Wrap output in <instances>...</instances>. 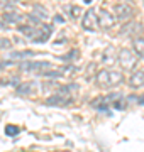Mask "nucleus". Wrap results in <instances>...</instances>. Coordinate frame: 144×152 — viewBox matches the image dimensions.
Instances as JSON below:
<instances>
[{"label": "nucleus", "mask_w": 144, "mask_h": 152, "mask_svg": "<svg viewBox=\"0 0 144 152\" xmlns=\"http://www.w3.org/2000/svg\"><path fill=\"white\" fill-rule=\"evenodd\" d=\"M124 76L120 71H114V69H102L97 73V83L102 88H112L117 86L119 83H122Z\"/></svg>", "instance_id": "nucleus-1"}, {"label": "nucleus", "mask_w": 144, "mask_h": 152, "mask_svg": "<svg viewBox=\"0 0 144 152\" xmlns=\"http://www.w3.org/2000/svg\"><path fill=\"white\" fill-rule=\"evenodd\" d=\"M21 69L27 71V73H36V75H39V76H46L48 73L54 71L56 68L53 66V63H49V61H36V63L26 61V63L21 64Z\"/></svg>", "instance_id": "nucleus-2"}, {"label": "nucleus", "mask_w": 144, "mask_h": 152, "mask_svg": "<svg viewBox=\"0 0 144 152\" xmlns=\"http://www.w3.org/2000/svg\"><path fill=\"white\" fill-rule=\"evenodd\" d=\"M51 34H53V27L51 26H48V24H39L34 29V34H32V37H31V41L36 44H43L51 37Z\"/></svg>", "instance_id": "nucleus-3"}, {"label": "nucleus", "mask_w": 144, "mask_h": 152, "mask_svg": "<svg viewBox=\"0 0 144 152\" xmlns=\"http://www.w3.org/2000/svg\"><path fill=\"white\" fill-rule=\"evenodd\" d=\"M117 61L120 63V66L124 69H132L134 66L137 64V58L134 53H131L129 49H120L117 54Z\"/></svg>", "instance_id": "nucleus-4"}, {"label": "nucleus", "mask_w": 144, "mask_h": 152, "mask_svg": "<svg viewBox=\"0 0 144 152\" xmlns=\"http://www.w3.org/2000/svg\"><path fill=\"white\" fill-rule=\"evenodd\" d=\"M82 27L85 31H97V27H98V19H97V12L93 9H90V10L85 12L83 19H82Z\"/></svg>", "instance_id": "nucleus-5"}, {"label": "nucleus", "mask_w": 144, "mask_h": 152, "mask_svg": "<svg viewBox=\"0 0 144 152\" xmlns=\"http://www.w3.org/2000/svg\"><path fill=\"white\" fill-rule=\"evenodd\" d=\"M71 102H73V98L65 95V93H56V95H53V96H49L46 100V103L53 105V107H66V105H70Z\"/></svg>", "instance_id": "nucleus-6"}, {"label": "nucleus", "mask_w": 144, "mask_h": 152, "mask_svg": "<svg viewBox=\"0 0 144 152\" xmlns=\"http://www.w3.org/2000/svg\"><path fill=\"white\" fill-rule=\"evenodd\" d=\"M134 14V9L131 5H127V4H119V5H115V17L114 19H117V20H127V19H131Z\"/></svg>", "instance_id": "nucleus-7"}, {"label": "nucleus", "mask_w": 144, "mask_h": 152, "mask_svg": "<svg viewBox=\"0 0 144 152\" xmlns=\"http://www.w3.org/2000/svg\"><path fill=\"white\" fill-rule=\"evenodd\" d=\"M39 90H41V85L37 81H26L19 85L15 91L19 95H36V93H39Z\"/></svg>", "instance_id": "nucleus-8"}, {"label": "nucleus", "mask_w": 144, "mask_h": 152, "mask_svg": "<svg viewBox=\"0 0 144 152\" xmlns=\"http://www.w3.org/2000/svg\"><path fill=\"white\" fill-rule=\"evenodd\" d=\"M97 19H98V26H102V27H112V26L115 24V19H114V15H112L110 12H107L105 9L98 10V14H97Z\"/></svg>", "instance_id": "nucleus-9"}, {"label": "nucleus", "mask_w": 144, "mask_h": 152, "mask_svg": "<svg viewBox=\"0 0 144 152\" xmlns=\"http://www.w3.org/2000/svg\"><path fill=\"white\" fill-rule=\"evenodd\" d=\"M2 19H4V22H7L9 26H19V24L24 20V17L21 15V14H17V12H4Z\"/></svg>", "instance_id": "nucleus-10"}, {"label": "nucleus", "mask_w": 144, "mask_h": 152, "mask_svg": "<svg viewBox=\"0 0 144 152\" xmlns=\"http://www.w3.org/2000/svg\"><path fill=\"white\" fill-rule=\"evenodd\" d=\"M129 85L132 88H143L144 86V69L132 73L131 80H129Z\"/></svg>", "instance_id": "nucleus-11"}, {"label": "nucleus", "mask_w": 144, "mask_h": 152, "mask_svg": "<svg viewBox=\"0 0 144 152\" xmlns=\"http://www.w3.org/2000/svg\"><path fill=\"white\" fill-rule=\"evenodd\" d=\"M36 54L34 51H15V53H9V59L12 61H21V59H29V58H32Z\"/></svg>", "instance_id": "nucleus-12"}, {"label": "nucleus", "mask_w": 144, "mask_h": 152, "mask_svg": "<svg viewBox=\"0 0 144 152\" xmlns=\"http://www.w3.org/2000/svg\"><path fill=\"white\" fill-rule=\"evenodd\" d=\"M132 46H134V53H136L139 58H144V39L143 37L132 39Z\"/></svg>", "instance_id": "nucleus-13"}, {"label": "nucleus", "mask_w": 144, "mask_h": 152, "mask_svg": "<svg viewBox=\"0 0 144 152\" xmlns=\"http://www.w3.org/2000/svg\"><path fill=\"white\" fill-rule=\"evenodd\" d=\"M104 63L109 64V66L115 63V53H114V48H112V46H109V48L104 51Z\"/></svg>", "instance_id": "nucleus-14"}, {"label": "nucleus", "mask_w": 144, "mask_h": 152, "mask_svg": "<svg viewBox=\"0 0 144 152\" xmlns=\"http://www.w3.org/2000/svg\"><path fill=\"white\" fill-rule=\"evenodd\" d=\"M34 14L37 15L39 20H44V19H48L49 17V14H48V10H46L43 5H34Z\"/></svg>", "instance_id": "nucleus-15"}, {"label": "nucleus", "mask_w": 144, "mask_h": 152, "mask_svg": "<svg viewBox=\"0 0 144 152\" xmlns=\"http://www.w3.org/2000/svg\"><path fill=\"white\" fill-rule=\"evenodd\" d=\"M110 105H112V107H114L115 110H126V108H127V103H126L124 96H119L117 100H114Z\"/></svg>", "instance_id": "nucleus-16"}, {"label": "nucleus", "mask_w": 144, "mask_h": 152, "mask_svg": "<svg viewBox=\"0 0 144 152\" xmlns=\"http://www.w3.org/2000/svg\"><path fill=\"white\" fill-rule=\"evenodd\" d=\"M19 132H21V129H19L17 125H7V127H5V134L9 137H15Z\"/></svg>", "instance_id": "nucleus-17"}, {"label": "nucleus", "mask_w": 144, "mask_h": 152, "mask_svg": "<svg viewBox=\"0 0 144 152\" xmlns=\"http://www.w3.org/2000/svg\"><path fill=\"white\" fill-rule=\"evenodd\" d=\"M12 48V41L7 37H0V49H9Z\"/></svg>", "instance_id": "nucleus-18"}, {"label": "nucleus", "mask_w": 144, "mask_h": 152, "mask_svg": "<svg viewBox=\"0 0 144 152\" xmlns=\"http://www.w3.org/2000/svg\"><path fill=\"white\" fill-rule=\"evenodd\" d=\"M17 0H0V7H5V9H9V7H14L15 5Z\"/></svg>", "instance_id": "nucleus-19"}, {"label": "nucleus", "mask_w": 144, "mask_h": 152, "mask_svg": "<svg viewBox=\"0 0 144 152\" xmlns=\"http://www.w3.org/2000/svg\"><path fill=\"white\" fill-rule=\"evenodd\" d=\"M80 12H82V10H80V7H78V5H73L71 7V17H73V19H76V17L80 15Z\"/></svg>", "instance_id": "nucleus-20"}, {"label": "nucleus", "mask_w": 144, "mask_h": 152, "mask_svg": "<svg viewBox=\"0 0 144 152\" xmlns=\"http://www.w3.org/2000/svg\"><path fill=\"white\" fill-rule=\"evenodd\" d=\"M136 102H137L139 105H144V95H143V96H139L137 100H136Z\"/></svg>", "instance_id": "nucleus-21"}, {"label": "nucleus", "mask_w": 144, "mask_h": 152, "mask_svg": "<svg viewBox=\"0 0 144 152\" xmlns=\"http://www.w3.org/2000/svg\"><path fill=\"white\" fill-rule=\"evenodd\" d=\"M85 4H92V2H93V0H83Z\"/></svg>", "instance_id": "nucleus-22"}, {"label": "nucleus", "mask_w": 144, "mask_h": 152, "mask_svg": "<svg viewBox=\"0 0 144 152\" xmlns=\"http://www.w3.org/2000/svg\"><path fill=\"white\" fill-rule=\"evenodd\" d=\"M2 69H4V64H2V63H0V71H2Z\"/></svg>", "instance_id": "nucleus-23"}]
</instances>
